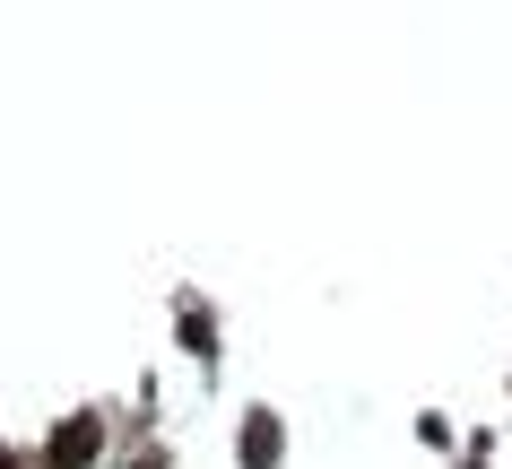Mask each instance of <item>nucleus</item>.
<instances>
[{"mask_svg": "<svg viewBox=\"0 0 512 469\" xmlns=\"http://www.w3.org/2000/svg\"><path fill=\"white\" fill-rule=\"evenodd\" d=\"M243 461H252V469L278 461V417H243Z\"/></svg>", "mask_w": 512, "mask_h": 469, "instance_id": "nucleus-2", "label": "nucleus"}, {"mask_svg": "<svg viewBox=\"0 0 512 469\" xmlns=\"http://www.w3.org/2000/svg\"><path fill=\"white\" fill-rule=\"evenodd\" d=\"M44 461H53V469H87V461H96V417H70V426L53 435V452H44Z\"/></svg>", "mask_w": 512, "mask_h": 469, "instance_id": "nucleus-1", "label": "nucleus"}, {"mask_svg": "<svg viewBox=\"0 0 512 469\" xmlns=\"http://www.w3.org/2000/svg\"><path fill=\"white\" fill-rule=\"evenodd\" d=\"M0 469H18V452H0Z\"/></svg>", "mask_w": 512, "mask_h": 469, "instance_id": "nucleus-3", "label": "nucleus"}]
</instances>
